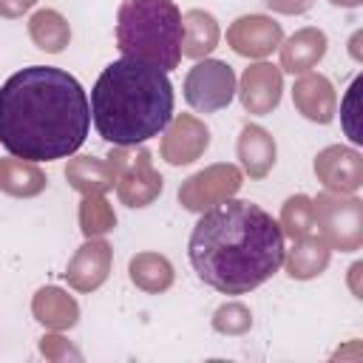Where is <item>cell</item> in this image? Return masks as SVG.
<instances>
[{
  "label": "cell",
  "instance_id": "cell-1",
  "mask_svg": "<svg viewBox=\"0 0 363 363\" xmlns=\"http://www.w3.org/2000/svg\"><path fill=\"white\" fill-rule=\"evenodd\" d=\"M88 128V96L62 68L28 65L0 88V145L17 159H65L79 150Z\"/></svg>",
  "mask_w": 363,
  "mask_h": 363
},
{
  "label": "cell",
  "instance_id": "cell-2",
  "mask_svg": "<svg viewBox=\"0 0 363 363\" xmlns=\"http://www.w3.org/2000/svg\"><path fill=\"white\" fill-rule=\"evenodd\" d=\"M281 224L252 201L227 199L196 221L187 255L196 275L221 295H244L284 264Z\"/></svg>",
  "mask_w": 363,
  "mask_h": 363
},
{
  "label": "cell",
  "instance_id": "cell-3",
  "mask_svg": "<svg viewBox=\"0 0 363 363\" xmlns=\"http://www.w3.org/2000/svg\"><path fill=\"white\" fill-rule=\"evenodd\" d=\"M91 119L105 142L142 145L173 119V85L162 68L122 57L96 77Z\"/></svg>",
  "mask_w": 363,
  "mask_h": 363
},
{
  "label": "cell",
  "instance_id": "cell-4",
  "mask_svg": "<svg viewBox=\"0 0 363 363\" xmlns=\"http://www.w3.org/2000/svg\"><path fill=\"white\" fill-rule=\"evenodd\" d=\"M116 48L128 60H139L173 71L182 60V11L173 0H122L116 11Z\"/></svg>",
  "mask_w": 363,
  "mask_h": 363
},
{
  "label": "cell",
  "instance_id": "cell-5",
  "mask_svg": "<svg viewBox=\"0 0 363 363\" xmlns=\"http://www.w3.org/2000/svg\"><path fill=\"white\" fill-rule=\"evenodd\" d=\"M108 162L113 164L116 196H119L122 204H128V207H147V204H153L162 196L164 179L153 167V159H150L147 147L116 145L108 153Z\"/></svg>",
  "mask_w": 363,
  "mask_h": 363
},
{
  "label": "cell",
  "instance_id": "cell-6",
  "mask_svg": "<svg viewBox=\"0 0 363 363\" xmlns=\"http://www.w3.org/2000/svg\"><path fill=\"white\" fill-rule=\"evenodd\" d=\"M318 235L340 252H354L363 244V204L352 193H320L312 199Z\"/></svg>",
  "mask_w": 363,
  "mask_h": 363
},
{
  "label": "cell",
  "instance_id": "cell-7",
  "mask_svg": "<svg viewBox=\"0 0 363 363\" xmlns=\"http://www.w3.org/2000/svg\"><path fill=\"white\" fill-rule=\"evenodd\" d=\"M241 184H244L241 170L230 162H218V164H210L182 182L179 204L190 213H204V210L218 207L227 199H233L241 190Z\"/></svg>",
  "mask_w": 363,
  "mask_h": 363
},
{
  "label": "cell",
  "instance_id": "cell-8",
  "mask_svg": "<svg viewBox=\"0 0 363 363\" xmlns=\"http://www.w3.org/2000/svg\"><path fill=\"white\" fill-rule=\"evenodd\" d=\"M235 96V74L224 60H199L184 79V99L201 113L221 111Z\"/></svg>",
  "mask_w": 363,
  "mask_h": 363
},
{
  "label": "cell",
  "instance_id": "cell-9",
  "mask_svg": "<svg viewBox=\"0 0 363 363\" xmlns=\"http://www.w3.org/2000/svg\"><path fill=\"white\" fill-rule=\"evenodd\" d=\"M281 43H284L281 23H275L267 14H244L233 20L227 28V45L235 54L250 57V60L269 57Z\"/></svg>",
  "mask_w": 363,
  "mask_h": 363
},
{
  "label": "cell",
  "instance_id": "cell-10",
  "mask_svg": "<svg viewBox=\"0 0 363 363\" xmlns=\"http://www.w3.org/2000/svg\"><path fill=\"white\" fill-rule=\"evenodd\" d=\"M210 145V130L201 119H196L193 113H179L167 122L164 136H162V159L173 167L179 164H190L196 159H201V153Z\"/></svg>",
  "mask_w": 363,
  "mask_h": 363
},
{
  "label": "cell",
  "instance_id": "cell-11",
  "mask_svg": "<svg viewBox=\"0 0 363 363\" xmlns=\"http://www.w3.org/2000/svg\"><path fill=\"white\" fill-rule=\"evenodd\" d=\"M238 96L247 113L255 116H267L278 108L281 102V91H284V77L281 68L272 62H255L250 68H244L241 82H238Z\"/></svg>",
  "mask_w": 363,
  "mask_h": 363
},
{
  "label": "cell",
  "instance_id": "cell-12",
  "mask_svg": "<svg viewBox=\"0 0 363 363\" xmlns=\"http://www.w3.org/2000/svg\"><path fill=\"white\" fill-rule=\"evenodd\" d=\"M315 176L329 193H354L363 184V156L343 145H329L315 156Z\"/></svg>",
  "mask_w": 363,
  "mask_h": 363
},
{
  "label": "cell",
  "instance_id": "cell-13",
  "mask_svg": "<svg viewBox=\"0 0 363 363\" xmlns=\"http://www.w3.org/2000/svg\"><path fill=\"white\" fill-rule=\"evenodd\" d=\"M111 264H113L111 244L102 241V238H88L74 252V258L68 261V267H65L62 275H65L68 286H74L77 292H94V289H99L108 281Z\"/></svg>",
  "mask_w": 363,
  "mask_h": 363
},
{
  "label": "cell",
  "instance_id": "cell-14",
  "mask_svg": "<svg viewBox=\"0 0 363 363\" xmlns=\"http://www.w3.org/2000/svg\"><path fill=\"white\" fill-rule=\"evenodd\" d=\"M292 102L298 108L301 116H306L309 122H318V125H329L335 119V88L332 82L323 77V74H301L292 85Z\"/></svg>",
  "mask_w": 363,
  "mask_h": 363
},
{
  "label": "cell",
  "instance_id": "cell-15",
  "mask_svg": "<svg viewBox=\"0 0 363 363\" xmlns=\"http://www.w3.org/2000/svg\"><path fill=\"white\" fill-rule=\"evenodd\" d=\"M326 45L329 43H326V34L320 28H315V26L301 28L286 43L278 45L281 48V68L289 74H306L323 60Z\"/></svg>",
  "mask_w": 363,
  "mask_h": 363
},
{
  "label": "cell",
  "instance_id": "cell-16",
  "mask_svg": "<svg viewBox=\"0 0 363 363\" xmlns=\"http://www.w3.org/2000/svg\"><path fill=\"white\" fill-rule=\"evenodd\" d=\"M329 258H332V247H329L318 233L292 238V250L284 252L286 272H289V278H295V281L318 278V275L329 267Z\"/></svg>",
  "mask_w": 363,
  "mask_h": 363
},
{
  "label": "cell",
  "instance_id": "cell-17",
  "mask_svg": "<svg viewBox=\"0 0 363 363\" xmlns=\"http://www.w3.org/2000/svg\"><path fill=\"white\" fill-rule=\"evenodd\" d=\"M31 315L45 329L62 332L79 320V303L60 286H43L31 298Z\"/></svg>",
  "mask_w": 363,
  "mask_h": 363
},
{
  "label": "cell",
  "instance_id": "cell-18",
  "mask_svg": "<svg viewBox=\"0 0 363 363\" xmlns=\"http://www.w3.org/2000/svg\"><path fill=\"white\" fill-rule=\"evenodd\" d=\"M235 150L250 179H264L275 164V139L261 125H244Z\"/></svg>",
  "mask_w": 363,
  "mask_h": 363
},
{
  "label": "cell",
  "instance_id": "cell-19",
  "mask_svg": "<svg viewBox=\"0 0 363 363\" xmlns=\"http://www.w3.org/2000/svg\"><path fill=\"white\" fill-rule=\"evenodd\" d=\"M65 179L82 196H105L116 184L113 164L108 159H96V156H77V159H71L65 164Z\"/></svg>",
  "mask_w": 363,
  "mask_h": 363
},
{
  "label": "cell",
  "instance_id": "cell-20",
  "mask_svg": "<svg viewBox=\"0 0 363 363\" xmlns=\"http://www.w3.org/2000/svg\"><path fill=\"white\" fill-rule=\"evenodd\" d=\"M218 23L204 9H190L182 14V57L204 60L218 45Z\"/></svg>",
  "mask_w": 363,
  "mask_h": 363
},
{
  "label": "cell",
  "instance_id": "cell-21",
  "mask_svg": "<svg viewBox=\"0 0 363 363\" xmlns=\"http://www.w3.org/2000/svg\"><path fill=\"white\" fill-rule=\"evenodd\" d=\"M48 179L37 167V162L26 159H0V190L14 199H31L45 190Z\"/></svg>",
  "mask_w": 363,
  "mask_h": 363
},
{
  "label": "cell",
  "instance_id": "cell-22",
  "mask_svg": "<svg viewBox=\"0 0 363 363\" xmlns=\"http://www.w3.org/2000/svg\"><path fill=\"white\" fill-rule=\"evenodd\" d=\"M130 281L150 295H159L173 286V264L159 252H136L128 264Z\"/></svg>",
  "mask_w": 363,
  "mask_h": 363
},
{
  "label": "cell",
  "instance_id": "cell-23",
  "mask_svg": "<svg viewBox=\"0 0 363 363\" xmlns=\"http://www.w3.org/2000/svg\"><path fill=\"white\" fill-rule=\"evenodd\" d=\"M28 37L31 43L45 54H60L71 40L68 20L54 9H40L28 20Z\"/></svg>",
  "mask_w": 363,
  "mask_h": 363
},
{
  "label": "cell",
  "instance_id": "cell-24",
  "mask_svg": "<svg viewBox=\"0 0 363 363\" xmlns=\"http://www.w3.org/2000/svg\"><path fill=\"white\" fill-rule=\"evenodd\" d=\"M116 227V213L102 196H82L79 201V230L85 238H99Z\"/></svg>",
  "mask_w": 363,
  "mask_h": 363
},
{
  "label": "cell",
  "instance_id": "cell-25",
  "mask_svg": "<svg viewBox=\"0 0 363 363\" xmlns=\"http://www.w3.org/2000/svg\"><path fill=\"white\" fill-rule=\"evenodd\" d=\"M281 233L289 235V238H301V235H309L315 233V213H312V199L298 193V196H289L281 207Z\"/></svg>",
  "mask_w": 363,
  "mask_h": 363
},
{
  "label": "cell",
  "instance_id": "cell-26",
  "mask_svg": "<svg viewBox=\"0 0 363 363\" xmlns=\"http://www.w3.org/2000/svg\"><path fill=\"white\" fill-rule=\"evenodd\" d=\"M250 326H252V312L238 301L221 303L213 315V329L221 335H244Z\"/></svg>",
  "mask_w": 363,
  "mask_h": 363
},
{
  "label": "cell",
  "instance_id": "cell-27",
  "mask_svg": "<svg viewBox=\"0 0 363 363\" xmlns=\"http://www.w3.org/2000/svg\"><path fill=\"white\" fill-rule=\"evenodd\" d=\"M40 352H43L45 360H54V363H62L68 357L71 360H82L79 349H74L68 343V337H62V335H43L40 337Z\"/></svg>",
  "mask_w": 363,
  "mask_h": 363
},
{
  "label": "cell",
  "instance_id": "cell-28",
  "mask_svg": "<svg viewBox=\"0 0 363 363\" xmlns=\"http://www.w3.org/2000/svg\"><path fill=\"white\" fill-rule=\"evenodd\" d=\"M312 3L315 0H264V6L278 14H303L312 9Z\"/></svg>",
  "mask_w": 363,
  "mask_h": 363
},
{
  "label": "cell",
  "instance_id": "cell-29",
  "mask_svg": "<svg viewBox=\"0 0 363 363\" xmlns=\"http://www.w3.org/2000/svg\"><path fill=\"white\" fill-rule=\"evenodd\" d=\"M37 0H0V17H23Z\"/></svg>",
  "mask_w": 363,
  "mask_h": 363
},
{
  "label": "cell",
  "instance_id": "cell-30",
  "mask_svg": "<svg viewBox=\"0 0 363 363\" xmlns=\"http://www.w3.org/2000/svg\"><path fill=\"white\" fill-rule=\"evenodd\" d=\"M332 6H343V9H357L363 0H329Z\"/></svg>",
  "mask_w": 363,
  "mask_h": 363
}]
</instances>
